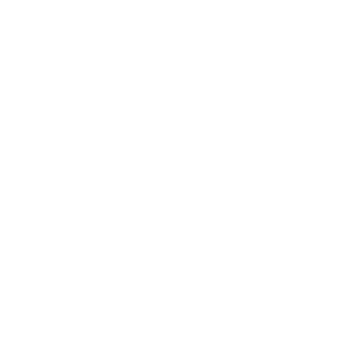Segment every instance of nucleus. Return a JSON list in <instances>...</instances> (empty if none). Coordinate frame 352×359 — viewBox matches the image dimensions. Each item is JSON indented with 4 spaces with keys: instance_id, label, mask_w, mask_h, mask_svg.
Segmentation results:
<instances>
[]
</instances>
